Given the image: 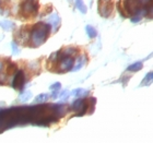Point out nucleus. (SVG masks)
Wrapping results in <instances>:
<instances>
[{
    "instance_id": "f03ea898",
    "label": "nucleus",
    "mask_w": 153,
    "mask_h": 143,
    "mask_svg": "<svg viewBox=\"0 0 153 143\" xmlns=\"http://www.w3.org/2000/svg\"><path fill=\"white\" fill-rule=\"evenodd\" d=\"M141 68H142V64H141V62H137V64H132V66H130V67L128 68V70L137 71V70H140Z\"/></svg>"
},
{
    "instance_id": "f257e3e1",
    "label": "nucleus",
    "mask_w": 153,
    "mask_h": 143,
    "mask_svg": "<svg viewBox=\"0 0 153 143\" xmlns=\"http://www.w3.org/2000/svg\"><path fill=\"white\" fill-rule=\"evenodd\" d=\"M24 82H25L24 73H23V71H19L16 74L14 80H13V87L16 90H21L23 87V85H24Z\"/></svg>"
},
{
    "instance_id": "39448f33",
    "label": "nucleus",
    "mask_w": 153,
    "mask_h": 143,
    "mask_svg": "<svg viewBox=\"0 0 153 143\" xmlns=\"http://www.w3.org/2000/svg\"><path fill=\"white\" fill-rule=\"evenodd\" d=\"M0 3H1V1H0Z\"/></svg>"
},
{
    "instance_id": "20e7f679",
    "label": "nucleus",
    "mask_w": 153,
    "mask_h": 143,
    "mask_svg": "<svg viewBox=\"0 0 153 143\" xmlns=\"http://www.w3.org/2000/svg\"><path fill=\"white\" fill-rule=\"evenodd\" d=\"M57 87H60V84H59V83H57V84H55V85H53L51 87V90H54V89H57Z\"/></svg>"
},
{
    "instance_id": "7ed1b4c3",
    "label": "nucleus",
    "mask_w": 153,
    "mask_h": 143,
    "mask_svg": "<svg viewBox=\"0 0 153 143\" xmlns=\"http://www.w3.org/2000/svg\"><path fill=\"white\" fill-rule=\"evenodd\" d=\"M86 30H88V34H89L90 37H91V38L95 37V35H96L95 29H93L92 26H88V27H86Z\"/></svg>"
}]
</instances>
